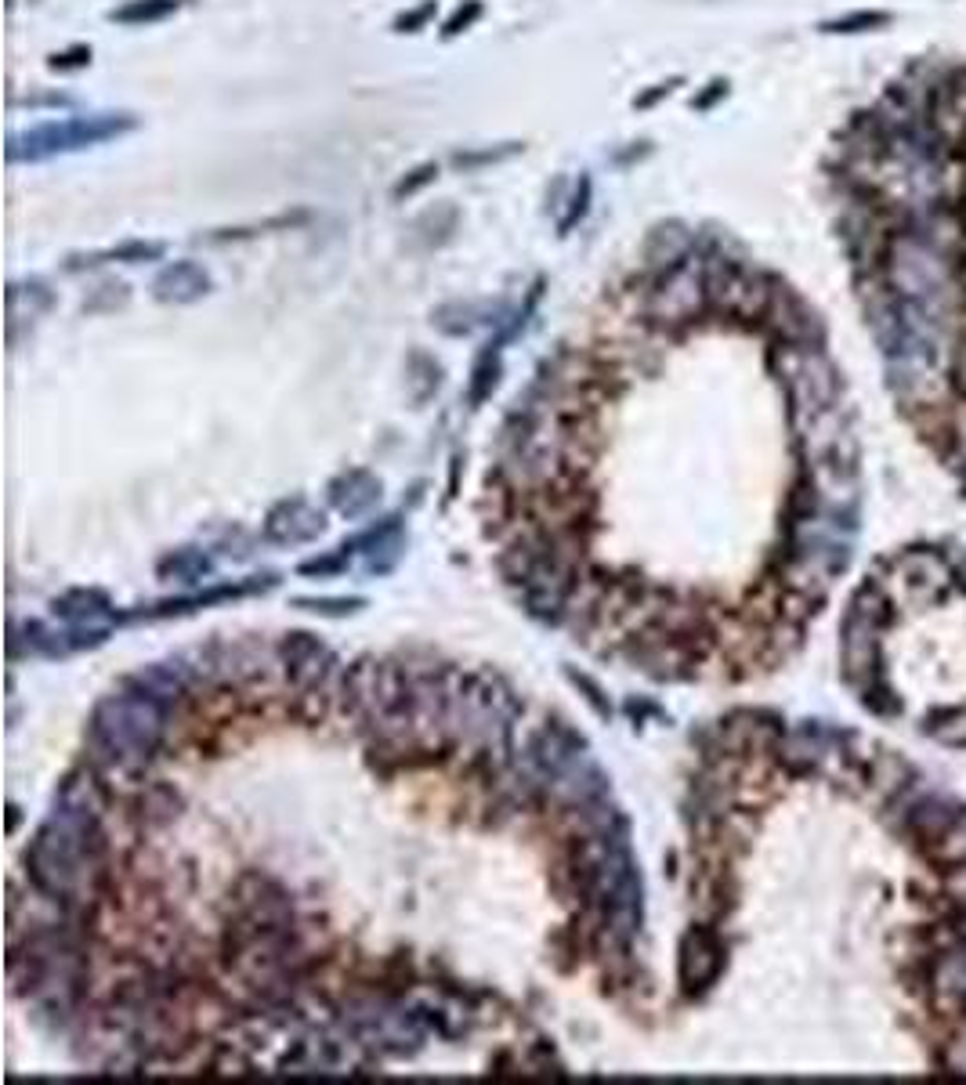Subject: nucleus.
<instances>
[{
  "label": "nucleus",
  "mask_w": 966,
  "mask_h": 1085,
  "mask_svg": "<svg viewBox=\"0 0 966 1085\" xmlns=\"http://www.w3.org/2000/svg\"><path fill=\"white\" fill-rule=\"evenodd\" d=\"M171 724V706L149 691L124 684L105 695L87 724V764L98 767L105 778L124 774L138 778L149 760L160 753Z\"/></svg>",
  "instance_id": "nucleus-1"
},
{
  "label": "nucleus",
  "mask_w": 966,
  "mask_h": 1085,
  "mask_svg": "<svg viewBox=\"0 0 966 1085\" xmlns=\"http://www.w3.org/2000/svg\"><path fill=\"white\" fill-rule=\"evenodd\" d=\"M138 127L134 113H95V116H73V120L40 123L26 134H11L8 138V160L11 163H40L62 152H80L91 145L113 142L120 134H131Z\"/></svg>",
  "instance_id": "nucleus-2"
},
{
  "label": "nucleus",
  "mask_w": 966,
  "mask_h": 1085,
  "mask_svg": "<svg viewBox=\"0 0 966 1085\" xmlns=\"http://www.w3.org/2000/svg\"><path fill=\"white\" fill-rule=\"evenodd\" d=\"M728 966V944L713 923L688 926L677 944V981L688 999H702Z\"/></svg>",
  "instance_id": "nucleus-3"
},
{
  "label": "nucleus",
  "mask_w": 966,
  "mask_h": 1085,
  "mask_svg": "<svg viewBox=\"0 0 966 1085\" xmlns=\"http://www.w3.org/2000/svg\"><path fill=\"white\" fill-rule=\"evenodd\" d=\"M279 655H283L286 680H290L301 695H308V699L322 695V691H326V684L337 677V666H341V662H337V655H333V651L326 648L315 633H304V630L283 633V641H279Z\"/></svg>",
  "instance_id": "nucleus-4"
},
{
  "label": "nucleus",
  "mask_w": 966,
  "mask_h": 1085,
  "mask_svg": "<svg viewBox=\"0 0 966 1085\" xmlns=\"http://www.w3.org/2000/svg\"><path fill=\"white\" fill-rule=\"evenodd\" d=\"M236 916H247L261 926H279V930H297L294 897L283 883H275L265 872H247L236 883Z\"/></svg>",
  "instance_id": "nucleus-5"
},
{
  "label": "nucleus",
  "mask_w": 966,
  "mask_h": 1085,
  "mask_svg": "<svg viewBox=\"0 0 966 1085\" xmlns=\"http://www.w3.org/2000/svg\"><path fill=\"white\" fill-rule=\"evenodd\" d=\"M695 232L699 228L681 221V217H670V221H659L652 225V232L644 236L641 246V265L637 272L644 275H663L670 268H677L681 261H688L695 250Z\"/></svg>",
  "instance_id": "nucleus-6"
},
{
  "label": "nucleus",
  "mask_w": 966,
  "mask_h": 1085,
  "mask_svg": "<svg viewBox=\"0 0 966 1085\" xmlns=\"http://www.w3.org/2000/svg\"><path fill=\"white\" fill-rule=\"evenodd\" d=\"M326 532V518L322 510H315L308 500L294 496V500L275 503L265 518V539L268 543H308V539Z\"/></svg>",
  "instance_id": "nucleus-7"
},
{
  "label": "nucleus",
  "mask_w": 966,
  "mask_h": 1085,
  "mask_svg": "<svg viewBox=\"0 0 966 1085\" xmlns=\"http://www.w3.org/2000/svg\"><path fill=\"white\" fill-rule=\"evenodd\" d=\"M210 275L196 261H171L152 279V297L160 304H196L210 293Z\"/></svg>",
  "instance_id": "nucleus-8"
},
{
  "label": "nucleus",
  "mask_w": 966,
  "mask_h": 1085,
  "mask_svg": "<svg viewBox=\"0 0 966 1085\" xmlns=\"http://www.w3.org/2000/svg\"><path fill=\"white\" fill-rule=\"evenodd\" d=\"M865 782L880 800H891L898 793H909V789H919L923 774L905 760L894 749H872L869 767H865Z\"/></svg>",
  "instance_id": "nucleus-9"
},
{
  "label": "nucleus",
  "mask_w": 966,
  "mask_h": 1085,
  "mask_svg": "<svg viewBox=\"0 0 966 1085\" xmlns=\"http://www.w3.org/2000/svg\"><path fill=\"white\" fill-rule=\"evenodd\" d=\"M163 254H167V246L156 243V239H124V243L105 246V250H91V254H69L62 268H66L69 275H76V272H87V268H98V265H113V261H120V265L160 261Z\"/></svg>",
  "instance_id": "nucleus-10"
},
{
  "label": "nucleus",
  "mask_w": 966,
  "mask_h": 1085,
  "mask_svg": "<svg viewBox=\"0 0 966 1085\" xmlns=\"http://www.w3.org/2000/svg\"><path fill=\"white\" fill-rule=\"evenodd\" d=\"M181 807H185V800H181V793L174 785L145 782L131 800V818L138 825H145V829H163V825H171L178 818Z\"/></svg>",
  "instance_id": "nucleus-11"
},
{
  "label": "nucleus",
  "mask_w": 966,
  "mask_h": 1085,
  "mask_svg": "<svg viewBox=\"0 0 966 1085\" xmlns=\"http://www.w3.org/2000/svg\"><path fill=\"white\" fill-rule=\"evenodd\" d=\"M55 304V290L44 279H22V283L8 286V337L19 333V326L37 322L40 315L51 312Z\"/></svg>",
  "instance_id": "nucleus-12"
},
{
  "label": "nucleus",
  "mask_w": 966,
  "mask_h": 1085,
  "mask_svg": "<svg viewBox=\"0 0 966 1085\" xmlns=\"http://www.w3.org/2000/svg\"><path fill=\"white\" fill-rule=\"evenodd\" d=\"M330 503L344 518H362L380 503V482L366 471H348L330 482Z\"/></svg>",
  "instance_id": "nucleus-13"
},
{
  "label": "nucleus",
  "mask_w": 966,
  "mask_h": 1085,
  "mask_svg": "<svg viewBox=\"0 0 966 1085\" xmlns=\"http://www.w3.org/2000/svg\"><path fill=\"white\" fill-rule=\"evenodd\" d=\"M496 315H503V304L489 308V304H474V301H449L438 304L435 312H431V326L438 333H446V337H467V333H474L485 322H500Z\"/></svg>",
  "instance_id": "nucleus-14"
},
{
  "label": "nucleus",
  "mask_w": 966,
  "mask_h": 1085,
  "mask_svg": "<svg viewBox=\"0 0 966 1085\" xmlns=\"http://www.w3.org/2000/svg\"><path fill=\"white\" fill-rule=\"evenodd\" d=\"M51 612L69 626H105V619L113 615V604L102 590H69L51 601Z\"/></svg>",
  "instance_id": "nucleus-15"
},
{
  "label": "nucleus",
  "mask_w": 966,
  "mask_h": 1085,
  "mask_svg": "<svg viewBox=\"0 0 966 1085\" xmlns=\"http://www.w3.org/2000/svg\"><path fill=\"white\" fill-rule=\"evenodd\" d=\"M406 387H409V398L417 402V406H424V402H431L435 398V391L442 387V362L435 359V355H427V351H409V359H406Z\"/></svg>",
  "instance_id": "nucleus-16"
},
{
  "label": "nucleus",
  "mask_w": 966,
  "mask_h": 1085,
  "mask_svg": "<svg viewBox=\"0 0 966 1085\" xmlns=\"http://www.w3.org/2000/svg\"><path fill=\"white\" fill-rule=\"evenodd\" d=\"M308 221V210H290V214H275L268 221H254V225H239V228H214L207 236H196V243H239V239H257L265 232H275V228H297Z\"/></svg>",
  "instance_id": "nucleus-17"
},
{
  "label": "nucleus",
  "mask_w": 966,
  "mask_h": 1085,
  "mask_svg": "<svg viewBox=\"0 0 966 1085\" xmlns=\"http://www.w3.org/2000/svg\"><path fill=\"white\" fill-rule=\"evenodd\" d=\"M500 373H503L500 348L485 344L482 355H478V359H474V366H471V380H467V402H471L474 409L485 406V402L493 398L496 384H500Z\"/></svg>",
  "instance_id": "nucleus-18"
},
{
  "label": "nucleus",
  "mask_w": 966,
  "mask_h": 1085,
  "mask_svg": "<svg viewBox=\"0 0 966 1085\" xmlns=\"http://www.w3.org/2000/svg\"><path fill=\"white\" fill-rule=\"evenodd\" d=\"M185 0H127L116 11H109V19L120 22V26H149V22H160L167 15L181 8Z\"/></svg>",
  "instance_id": "nucleus-19"
},
{
  "label": "nucleus",
  "mask_w": 966,
  "mask_h": 1085,
  "mask_svg": "<svg viewBox=\"0 0 966 1085\" xmlns=\"http://www.w3.org/2000/svg\"><path fill=\"white\" fill-rule=\"evenodd\" d=\"M521 149H525L521 142L482 145V149H460V152H453V156H449V163H453L456 170H464V174H474V170H482V167H496V163L514 160Z\"/></svg>",
  "instance_id": "nucleus-20"
},
{
  "label": "nucleus",
  "mask_w": 966,
  "mask_h": 1085,
  "mask_svg": "<svg viewBox=\"0 0 966 1085\" xmlns=\"http://www.w3.org/2000/svg\"><path fill=\"white\" fill-rule=\"evenodd\" d=\"M894 15L891 11H847V15H840V19H829L822 22V33H829V37H858V33H872V29H883V26H891Z\"/></svg>",
  "instance_id": "nucleus-21"
},
{
  "label": "nucleus",
  "mask_w": 966,
  "mask_h": 1085,
  "mask_svg": "<svg viewBox=\"0 0 966 1085\" xmlns=\"http://www.w3.org/2000/svg\"><path fill=\"white\" fill-rule=\"evenodd\" d=\"M590 203H594V181H590L587 174H579V178L572 181L569 196H565V207H561V214H558V236H569L572 228L583 225V217L590 214Z\"/></svg>",
  "instance_id": "nucleus-22"
},
{
  "label": "nucleus",
  "mask_w": 966,
  "mask_h": 1085,
  "mask_svg": "<svg viewBox=\"0 0 966 1085\" xmlns=\"http://www.w3.org/2000/svg\"><path fill=\"white\" fill-rule=\"evenodd\" d=\"M156 572H160L163 579L174 576V579H185V583H196L199 576H207L210 572V557L196 547H181V550H174V554L163 557Z\"/></svg>",
  "instance_id": "nucleus-23"
},
{
  "label": "nucleus",
  "mask_w": 966,
  "mask_h": 1085,
  "mask_svg": "<svg viewBox=\"0 0 966 1085\" xmlns=\"http://www.w3.org/2000/svg\"><path fill=\"white\" fill-rule=\"evenodd\" d=\"M923 735L938 738L941 746H966V709H934L923 724Z\"/></svg>",
  "instance_id": "nucleus-24"
},
{
  "label": "nucleus",
  "mask_w": 966,
  "mask_h": 1085,
  "mask_svg": "<svg viewBox=\"0 0 966 1085\" xmlns=\"http://www.w3.org/2000/svg\"><path fill=\"white\" fill-rule=\"evenodd\" d=\"M127 301H131V286H127L124 279H102V283L80 301V312L109 315V312H116V308H124Z\"/></svg>",
  "instance_id": "nucleus-25"
},
{
  "label": "nucleus",
  "mask_w": 966,
  "mask_h": 1085,
  "mask_svg": "<svg viewBox=\"0 0 966 1085\" xmlns=\"http://www.w3.org/2000/svg\"><path fill=\"white\" fill-rule=\"evenodd\" d=\"M858 699H862V706L869 709V713H876V717H898L901 709H905V702H901V695L891 688L887 673H880V677L869 680L865 688H858Z\"/></svg>",
  "instance_id": "nucleus-26"
},
{
  "label": "nucleus",
  "mask_w": 966,
  "mask_h": 1085,
  "mask_svg": "<svg viewBox=\"0 0 966 1085\" xmlns=\"http://www.w3.org/2000/svg\"><path fill=\"white\" fill-rule=\"evenodd\" d=\"M435 178H438V163H435V160L417 163V167L406 170V174H402V178H398L395 185H391V199H398V203H402V199H413L417 192H424Z\"/></svg>",
  "instance_id": "nucleus-27"
},
{
  "label": "nucleus",
  "mask_w": 966,
  "mask_h": 1085,
  "mask_svg": "<svg viewBox=\"0 0 966 1085\" xmlns=\"http://www.w3.org/2000/svg\"><path fill=\"white\" fill-rule=\"evenodd\" d=\"M453 228H456V210L453 207H438V210H431V214H424L417 221V232H427L424 246H442L449 236H453Z\"/></svg>",
  "instance_id": "nucleus-28"
},
{
  "label": "nucleus",
  "mask_w": 966,
  "mask_h": 1085,
  "mask_svg": "<svg viewBox=\"0 0 966 1085\" xmlns=\"http://www.w3.org/2000/svg\"><path fill=\"white\" fill-rule=\"evenodd\" d=\"M294 604L301 608V612H315V615H330V619H344V615L359 612V608H362L366 601H362V597H322V601H319V597H297Z\"/></svg>",
  "instance_id": "nucleus-29"
},
{
  "label": "nucleus",
  "mask_w": 966,
  "mask_h": 1085,
  "mask_svg": "<svg viewBox=\"0 0 966 1085\" xmlns=\"http://www.w3.org/2000/svg\"><path fill=\"white\" fill-rule=\"evenodd\" d=\"M482 0H464V4H456L453 11H449V19L442 22V40H456L460 33H467V29L474 26V22L482 19Z\"/></svg>",
  "instance_id": "nucleus-30"
},
{
  "label": "nucleus",
  "mask_w": 966,
  "mask_h": 1085,
  "mask_svg": "<svg viewBox=\"0 0 966 1085\" xmlns=\"http://www.w3.org/2000/svg\"><path fill=\"white\" fill-rule=\"evenodd\" d=\"M91 66V48L87 44H73V48H62L48 58L51 73H76V69Z\"/></svg>",
  "instance_id": "nucleus-31"
},
{
  "label": "nucleus",
  "mask_w": 966,
  "mask_h": 1085,
  "mask_svg": "<svg viewBox=\"0 0 966 1085\" xmlns=\"http://www.w3.org/2000/svg\"><path fill=\"white\" fill-rule=\"evenodd\" d=\"M435 11H438V0H420L417 8H406L398 15L395 33H420V29H427V22L435 19Z\"/></svg>",
  "instance_id": "nucleus-32"
},
{
  "label": "nucleus",
  "mask_w": 966,
  "mask_h": 1085,
  "mask_svg": "<svg viewBox=\"0 0 966 1085\" xmlns=\"http://www.w3.org/2000/svg\"><path fill=\"white\" fill-rule=\"evenodd\" d=\"M681 84H684V76H666V80H659V84L644 87L641 95H634V109H637V113H648V109H655L659 102H666V98H670Z\"/></svg>",
  "instance_id": "nucleus-33"
},
{
  "label": "nucleus",
  "mask_w": 966,
  "mask_h": 1085,
  "mask_svg": "<svg viewBox=\"0 0 966 1085\" xmlns=\"http://www.w3.org/2000/svg\"><path fill=\"white\" fill-rule=\"evenodd\" d=\"M728 91H731L728 80H724V76H713L710 84L692 95V109H695V113H710V109H717V105L728 98Z\"/></svg>",
  "instance_id": "nucleus-34"
},
{
  "label": "nucleus",
  "mask_w": 966,
  "mask_h": 1085,
  "mask_svg": "<svg viewBox=\"0 0 966 1085\" xmlns=\"http://www.w3.org/2000/svg\"><path fill=\"white\" fill-rule=\"evenodd\" d=\"M569 680H572V684H576L579 691H583V699H587L590 706H594L597 713H601V717H612V706H608V699H605V695H601V688H597L594 680L583 677V673H572V670H569Z\"/></svg>",
  "instance_id": "nucleus-35"
},
{
  "label": "nucleus",
  "mask_w": 966,
  "mask_h": 1085,
  "mask_svg": "<svg viewBox=\"0 0 966 1085\" xmlns=\"http://www.w3.org/2000/svg\"><path fill=\"white\" fill-rule=\"evenodd\" d=\"M348 565V554H333V557H319V561H308V565H301V576H333V572H341V568Z\"/></svg>",
  "instance_id": "nucleus-36"
},
{
  "label": "nucleus",
  "mask_w": 966,
  "mask_h": 1085,
  "mask_svg": "<svg viewBox=\"0 0 966 1085\" xmlns=\"http://www.w3.org/2000/svg\"><path fill=\"white\" fill-rule=\"evenodd\" d=\"M644 156H652V142H630L623 152L612 156V163H616V167H630V163L644 160Z\"/></svg>",
  "instance_id": "nucleus-37"
}]
</instances>
